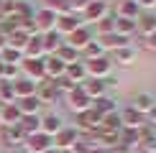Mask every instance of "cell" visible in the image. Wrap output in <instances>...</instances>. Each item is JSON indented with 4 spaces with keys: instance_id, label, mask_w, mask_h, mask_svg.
Masks as SVG:
<instances>
[{
    "instance_id": "db71d44e",
    "label": "cell",
    "mask_w": 156,
    "mask_h": 153,
    "mask_svg": "<svg viewBox=\"0 0 156 153\" xmlns=\"http://www.w3.org/2000/svg\"><path fill=\"white\" fill-rule=\"evenodd\" d=\"M0 127H3V120H0Z\"/></svg>"
},
{
    "instance_id": "f5cc1de1",
    "label": "cell",
    "mask_w": 156,
    "mask_h": 153,
    "mask_svg": "<svg viewBox=\"0 0 156 153\" xmlns=\"http://www.w3.org/2000/svg\"><path fill=\"white\" fill-rule=\"evenodd\" d=\"M8 3H16V0H8Z\"/></svg>"
},
{
    "instance_id": "3957f363",
    "label": "cell",
    "mask_w": 156,
    "mask_h": 153,
    "mask_svg": "<svg viewBox=\"0 0 156 153\" xmlns=\"http://www.w3.org/2000/svg\"><path fill=\"white\" fill-rule=\"evenodd\" d=\"M84 23H100L102 18H108L110 15V5H108V0H90V5L84 8Z\"/></svg>"
},
{
    "instance_id": "f35d334b",
    "label": "cell",
    "mask_w": 156,
    "mask_h": 153,
    "mask_svg": "<svg viewBox=\"0 0 156 153\" xmlns=\"http://www.w3.org/2000/svg\"><path fill=\"white\" fill-rule=\"evenodd\" d=\"M28 38H31V36H26L23 31H16V33H10V36H8V46H10V49H16V51H23V49H26V43H28Z\"/></svg>"
},
{
    "instance_id": "ab89813d",
    "label": "cell",
    "mask_w": 156,
    "mask_h": 153,
    "mask_svg": "<svg viewBox=\"0 0 156 153\" xmlns=\"http://www.w3.org/2000/svg\"><path fill=\"white\" fill-rule=\"evenodd\" d=\"M44 8L56 13V15H64V13H69V0H44Z\"/></svg>"
},
{
    "instance_id": "30bf717a",
    "label": "cell",
    "mask_w": 156,
    "mask_h": 153,
    "mask_svg": "<svg viewBox=\"0 0 156 153\" xmlns=\"http://www.w3.org/2000/svg\"><path fill=\"white\" fill-rule=\"evenodd\" d=\"M56 13H51L46 8H41V10H36V15H34V23H36V28H38V33H49V31H56Z\"/></svg>"
},
{
    "instance_id": "4dcf8cb0",
    "label": "cell",
    "mask_w": 156,
    "mask_h": 153,
    "mask_svg": "<svg viewBox=\"0 0 156 153\" xmlns=\"http://www.w3.org/2000/svg\"><path fill=\"white\" fill-rule=\"evenodd\" d=\"M16 107L21 110V115H38V110H41V102H38V97L34 94V97L16 100Z\"/></svg>"
},
{
    "instance_id": "e0dca14e",
    "label": "cell",
    "mask_w": 156,
    "mask_h": 153,
    "mask_svg": "<svg viewBox=\"0 0 156 153\" xmlns=\"http://www.w3.org/2000/svg\"><path fill=\"white\" fill-rule=\"evenodd\" d=\"M113 15H115V18H126V21H138L141 8L136 5V0H120Z\"/></svg>"
},
{
    "instance_id": "4316f807",
    "label": "cell",
    "mask_w": 156,
    "mask_h": 153,
    "mask_svg": "<svg viewBox=\"0 0 156 153\" xmlns=\"http://www.w3.org/2000/svg\"><path fill=\"white\" fill-rule=\"evenodd\" d=\"M62 127H64V123H62L59 115H44L41 117V133H46L49 138H54Z\"/></svg>"
},
{
    "instance_id": "f907efd6",
    "label": "cell",
    "mask_w": 156,
    "mask_h": 153,
    "mask_svg": "<svg viewBox=\"0 0 156 153\" xmlns=\"http://www.w3.org/2000/svg\"><path fill=\"white\" fill-rule=\"evenodd\" d=\"M113 153H131L128 148H123V145H118V148H113Z\"/></svg>"
},
{
    "instance_id": "816d5d0a",
    "label": "cell",
    "mask_w": 156,
    "mask_h": 153,
    "mask_svg": "<svg viewBox=\"0 0 156 153\" xmlns=\"http://www.w3.org/2000/svg\"><path fill=\"white\" fill-rule=\"evenodd\" d=\"M44 153H59V151H56V148H49V151H44Z\"/></svg>"
},
{
    "instance_id": "4fadbf2b",
    "label": "cell",
    "mask_w": 156,
    "mask_h": 153,
    "mask_svg": "<svg viewBox=\"0 0 156 153\" xmlns=\"http://www.w3.org/2000/svg\"><path fill=\"white\" fill-rule=\"evenodd\" d=\"M110 61H113V64H120V66H131V64L138 61V49H136L133 43H131V46H123V49H118V51H113Z\"/></svg>"
},
{
    "instance_id": "b9f144b4",
    "label": "cell",
    "mask_w": 156,
    "mask_h": 153,
    "mask_svg": "<svg viewBox=\"0 0 156 153\" xmlns=\"http://www.w3.org/2000/svg\"><path fill=\"white\" fill-rule=\"evenodd\" d=\"M3 79L5 82L21 79V66H16V64H5V66H3Z\"/></svg>"
},
{
    "instance_id": "7dc6e473",
    "label": "cell",
    "mask_w": 156,
    "mask_h": 153,
    "mask_svg": "<svg viewBox=\"0 0 156 153\" xmlns=\"http://www.w3.org/2000/svg\"><path fill=\"white\" fill-rule=\"evenodd\" d=\"M148 125H151V127H156V107H154L151 112H148Z\"/></svg>"
},
{
    "instance_id": "d6a6232c",
    "label": "cell",
    "mask_w": 156,
    "mask_h": 153,
    "mask_svg": "<svg viewBox=\"0 0 156 153\" xmlns=\"http://www.w3.org/2000/svg\"><path fill=\"white\" fill-rule=\"evenodd\" d=\"M115 33H118V36H126V38H131L133 33H138V25H136V21L115 18Z\"/></svg>"
},
{
    "instance_id": "6da1fadb",
    "label": "cell",
    "mask_w": 156,
    "mask_h": 153,
    "mask_svg": "<svg viewBox=\"0 0 156 153\" xmlns=\"http://www.w3.org/2000/svg\"><path fill=\"white\" fill-rule=\"evenodd\" d=\"M84 66H87L90 79H108V76H113V61H110V56H100V59L84 61Z\"/></svg>"
},
{
    "instance_id": "60d3db41",
    "label": "cell",
    "mask_w": 156,
    "mask_h": 153,
    "mask_svg": "<svg viewBox=\"0 0 156 153\" xmlns=\"http://www.w3.org/2000/svg\"><path fill=\"white\" fill-rule=\"evenodd\" d=\"M97 31H100V36H105V33H115V15H113V13L97 23Z\"/></svg>"
},
{
    "instance_id": "74e56055",
    "label": "cell",
    "mask_w": 156,
    "mask_h": 153,
    "mask_svg": "<svg viewBox=\"0 0 156 153\" xmlns=\"http://www.w3.org/2000/svg\"><path fill=\"white\" fill-rule=\"evenodd\" d=\"M0 102H3V105H13V102H16V89H13V82L0 79Z\"/></svg>"
},
{
    "instance_id": "83f0119b",
    "label": "cell",
    "mask_w": 156,
    "mask_h": 153,
    "mask_svg": "<svg viewBox=\"0 0 156 153\" xmlns=\"http://www.w3.org/2000/svg\"><path fill=\"white\" fill-rule=\"evenodd\" d=\"M138 143H141V130H131V127H123L120 130V143L118 145H123L128 151H136Z\"/></svg>"
},
{
    "instance_id": "c3c4849f",
    "label": "cell",
    "mask_w": 156,
    "mask_h": 153,
    "mask_svg": "<svg viewBox=\"0 0 156 153\" xmlns=\"http://www.w3.org/2000/svg\"><path fill=\"white\" fill-rule=\"evenodd\" d=\"M90 153H113V151H108V148H100V145H97V148H90Z\"/></svg>"
},
{
    "instance_id": "5bb4252c",
    "label": "cell",
    "mask_w": 156,
    "mask_h": 153,
    "mask_svg": "<svg viewBox=\"0 0 156 153\" xmlns=\"http://www.w3.org/2000/svg\"><path fill=\"white\" fill-rule=\"evenodd\" d=\"M97 41H100V46L105 49V54L110 51H118L123 46H131V38H126V36H118V33H105V36H97Z\"/></svg>"
},
{
    "instance_id": "52a82bcc",
    "label": "cell",
    "mask_w": 156,
    "mask_h": 153,
    "mask_svg": "<svg viewBox=\"0 0 156 153\" xmlns=\"http://www.w3.org/2000/svg\"><path fill=\"white\" fill-rule=\"evenodd\" d=\"M67 105H69V110H72L74 115H80V112H84V110L92 107V100L82 92V87H74L72 92L67 94Z\"/></svg>"
},
{
    "instance_id": "681fc988",
    "label": "cell",
    "mask_w": 156,
    "mask_h": 153,
    "mask_svg": "<svg viewBox=\"0 0 156 153\" xmlns=\"http://www.w3.org/2000/svg\"><path fill=\"white\" fill-rule=\"evenodd\" d=\"M5 46H8V38H5V36H0V51H3Z\"/></svg>"
},
{
    "instance_id": "f546056e",
    "label": "cell",
    "mask_w": 156,
    "mask_h": 153,
    "mask_svg": "<svg viewBox=\"0 0 156 153\" xmlns=\"http://www.w3.org/2000/svg\"><path fill=\"white\" fill-rule=\"evenodd\" d=\"M92 110H97L105 117V115H113V112H118V100H113V97H100V100H95L92 102Z\"/></svg>"
},
{
    "instance_id": "5b68a950",
    "label": "cell",
    "mask_w": 156,
    "mask_h": 153,
    "mask_svg": "<svg viewBox=\"0 0 156 153\" xmlns=\"http://www.w3.org/2000/svg\"><path fill=\"white\" fill-rule=\"evenodd\" d=\"M74 143H80V130H77V127L64 125L62 130L54 135V148L56 151H69Z\"/></svg>"
},
{
    "instance_id": "836d02e7",
    "label": "cell",
    "mask_w": 156,
    "mask_h": 153,
    "mask_svg": "<svg viewBox=\"0 0 156 153\" xmlns=\"http://www.w3.org/2000/svg\"><path fill=\"white\" fill-rule=\"evenodd\" d=\"M16 15L18 18H28V21H34L36 15V8L31 0H16Z\"/></svg>"
},
{
    "instance_id": "d6986e66",
    "label": "cell",
    "mask_w": 156,
    "mask_h": 153,
    "mask_svg": "<svg viewBox=\"0 0 156 153\" xmlns=\"http://www.w3.org/2000/svg\"><path fill=\"white\" fill-rule=\"evenodd\" d=\"M41 43H44V54H46V56H54L56 51L62 49L64 36L56 33V31H49V33H41Z\"/></svg>"
},
{
    "instance_id": "d590c367",
    "label": "cell",
    "mask_w": 156,
    "mask_h": 153,
    "mask_svg": "<svg viewBox=\"0 0 156 153\" xmlns=\"http://www.w3.org/2000/svg\"><path fill=\"white\" fill-rule=\"evenodd\" d=\"M56 59H62L64 64H74V61H80V51L72 49V46H67V43H62V49L56 51Z\"/></svg>"
},
{
    "instance_id": "8992f818",
    "label": "cell",
    "mask_w": 156,
    "mask_h": 153,
    "mask_svg": "<svg viewBox=\"0 0 156 153\" xmlns=\"http://www.w3.org/2000/svg\"><path fill=\"white\" fill-rule=\"evenodd\" d=\"M23 148L28 151V153H44V151L54 148V138H49L46 133H34V135L26 138Z\"/></svg>"
},
{
    "instance_id": "8d00e7d4",
    "label": "cell",
    "mask_w": 156,
    "mask_h": 153,
    "mask_svg": "<svg viewBox=\"0 0 156 153\" xmlns=\"http://www.w3.org/2000/svg\"><path fill=\"white\" fill-rule=\"evenodd\" d=\"M100 130H110V133H120V130H123V123H120V112L105 115V117H102V127H100Z\"/></svg>"
},
{
    "instance_id": "bcb514c9",
    "label": "cell",
    "mask_w": 156,
    "mask_h": 153,
    "mask_svg": "<svg viewBox=\"0 0 156 153\" xmlns=\"http://www.w3.org/2000/svg\"><path fill=\"white\" fill-rule=\"evenodd\" d=\"M144 46H146L148 51H154V54H156V33H151V36L144 38Z\"/></svg>"
},
{
    "instance_id": "603a6c76",
    "label": "cell",
    "mask_w": 156,
    "mask_h": 153,
    "mask_svg": "<svg viewBox=\"0 0 156 153\" xmlns=\"http://www.w3.org/2000/svg\"><path fill=\"white\" fill-rule=\"evenodd\" d=\"M44 43H41V33L38 36H31L28 38V43H26V49H23V59H44Z\"/></svg>"
},
{
    "instance_id": "7402d4cb",
    "label": "cell",
    "mask_w": 156,
    "mask_h": 153,
    "mask_svg": "<svg viewBox=\"0 0 156 153\" xmlns=\"http://www.w3.org/2000/svg\"><path fill=\"white\" fill-rule=\"evenodd\" d=\"M136 25H138V33L141 36H151V33H156V13L151 10V13H141L138 15V21H136Z\"/></svg>"
},
{
    "instance_id": "7c38bea8",
    "label": "cell",
    "mask_w": 156,
    "mask_h": 153,
    "mask_svg": "<svg viewBox=\"0 0 156 153\" xmlns=\"http://www.w3.org/2000/svg\"><path fill=\"white\" fill-rule=\"evenodd\" d=\"M118 112H120V123H123V127H131V130H141V127L146 125V117H144V115H138L131 105H128V107H123V110H118Z\"/></svg>"
},
{
    "instance_id": "ffe728a7",
    "label": "cell",
    "mask_w": 156,
    "mask_h": 153,
    "mask_svg": "<svg viewBox=\"0 0 156 153\" xmlns=\"http://www.w3.org/2000/svg\"><path fill=\"white\" fill-rule=\"evenodd\" d=\"M13 89H16V100H23V97H34L38 84L31 82V79H26V76H21V79L13 82Z\"/></svg>"
},
{
    "instance_id": "484cf974",
    "label": "cell",
    "mask_w": 156,
    "mask_h": 153,
    "mask_svg": "<svg viewBox=\"0 0 156 153\" xmlns=\"http://www.w3.org/2000/svg\"><path fill=\"white\" fill-rule=\"evenodd\" d=\"M21 110L16 107V102L13 105H3L0 107V120H3V127H8V125H18L21 123Z\"/></svg>"
},
{
    "instance_id": "8fae6325",
    "label": "cell",
    "mask_w": 156,
    "mask_h": 153,
    "mask_svg": "<svg viewBox=\"0 0 156 153\" xmlns=\"http://www.w3.org/2000/svg\"><path fill=\"white\" fill-rule=\"evenodd\" d=\"M82 92L84 94H87V97L90 100H100V97H105V94H108V87H105V79H90V76H87V79H84L82 82Z\"/></svg>"
},
{
    "instance_id": "ee69618b",
    "label": "cell",
    "mask_w": 156,
    "mask_h": 153,
    "mask_svg": "<svg viewBox=\"0 0 156 153\" xmlns=\"http://www.w3.org/2000/svg\"><path fill=\"white\" fill-rule=\"evenodd\" d=\"M67 153H90V145H87V140H82L80 138V143H74L72 148H69Z\"/></svg>"
},
{
    "instance_id": "1f68e13d",
    "label": "cell",
    "mask_w": 156,
    "mask_h": 153,
    "mask_svg": "<svg viewBox=\"0 0 156 153\" xmlns=\"http://www.w3.org/2000/svg\"><path fill=\"white\" fill-rule=\"evenodd\" d=\"M82 56H84L82 61H92V59H100V56H108V54H105V49L100 46V41H97V38H92V41L82 49Z\"/></svg>"
},
{
    "instance_id": "f1b7e54d",
    "label": "cell",
    "mask_w": 156,
    "mask_h": 153,
    "mask_svg": "<svg viewBox=\"0 0 156 153\" xmlns=\"http://www.w3.org/2000/svg\"><path fill=\"white\" fill-rule=\"evenodd\" d=\"M3 140H5V145H23L26 135L18 125H8V127H3Z\"/></svg>"
},
{
    "instance_id": "277c9868",
    "label": "cell",
    "mask_w": 156,
    "mask_h": 153,
    "mask_svg": "<svg viewBox=\"0 0 156 153\" xmlns=\"http://www.w3.org/2000/svg\"><path fill=\"white\" fill-rule=\"evenodd\" d=\"M102 127V115L97 112V110H84L77 115V130H87V133H97Z\"/></svg>"
},
{
    "instance_id": "9a60e30c",
    "label": "cell",
    "mask_w": 156,
    "mask_h": 153,
    "mask_svg": "<svg viewBox=\"0 0 156 153\" xmlns=\"http://www.w3.org/2000/svg\"><path fill=\"white\" fill-rule=\"evenodd\" d=\"M90 41H92V33H90V28H87V25H82V28H77L74 33H69L64 43H67V46H72V49H77V51L82 54V49L87 46Z\"/></svg>"
},
{
    "instance_id": "7bdbcfd3",
    "label": "cell",
    "mask_w": 156,
    "mask_h": 153,
    "mask_svg": "<svg viewBox=\"0 0 156 153\" xmlns=\"http://www.w3.org/2000/svg\"><path fill=\"white\" fill-rule=\"evenodd\" d=\"M90 5V0H69V13H74V15H80L84 13V8Z\"/></svg>"
},
{
    "instance_id": "2e32d148",
    "label": "cell",
    "mask_w": 156,
    "mask_h": 153,
    "mask_svg": "<svg viewBox=\"0 0 156 153\" xmlns=\"http://www.w3.org/2000/svg\"><path fill=\"white\" fill-rule=\"evenodd\" d=\"M44 69H46V79H62L64 72H67V64L56 56H44Z\"/></svg>"
},
{
    "instance_id": "ba28073f",
    "label": "cell",
    "mask_w": 156,
    "mask_h": 153,
    "mask_svg": "<svg viewBox=\"0 0 156 153\" xmlns=\"http://www.w3.org/2000/svg\"><path fill=\"white\" fill-rule=\"evenodd\" d=\"M131 107L138 115H144V117H148V112L156 107V94L151 92H138V94H133V100H131Z\"/></svg>"
},
{
    "instance_id": "7a4b0ae2",
    "label": "cell",
    "mask_w": 156,
    "mask_h": 153,
    "mask_svg": "<svg viewBox=\"0 0 156 153\" xmlns=\"http://www.w3.org/2000/svg\"><path fill=\"white\" fill-rule=\"evenodd\" d=\"M21 72L26 79L36 82V84H41L44 79H46V69H44V59H23L21 61Z\"/></svg>"
},
{
    "instance_id": "f6af8a7d",
    "label": "cell",
    "mask_w": 156,
    "mask_h": 153,
    "mask_svg": "<svg viewBox=\"0 0 156 153\" xmlns=\"http://www.w3.org/2000/svg\"><path fill=\"white\" fill-rule=\"evenodd\" d=\"M136 5L141 8V13H151L156 8V0H136Z\"/></svg>"
},
{
    "instance_id": "9c48e42d",
    "label": "cell",
    "mask_w": 156,
    "mask_h": 153,
    "mask_svg": "<svg viewBox=\"0 0 156 153\" xmlns=\"http://www.w3.org/2000/svg\"><path fill=\"white\" fill-rule=\"evenodd\" d=\"M84 21L80 15H74V13H64V15L56 18V33H62V36H69V33H74L77 28H82Z\"/></svg>"
},
{
    "instance_id": "d4e9b609",
    "label": "cell",
    "mask_w": 156,
    "mask_h": 153,
    "mask_svg": "<svg viewBox=\"0 0 156 153\" xmlns=\"http://www.w3.org/2000/svg\"><path fill=\"white\" fill-rule=\"evenodd\" d=\"M18 127L23 130V135H34V133H41V115H23Z\"/></svg>"
},
{
    "instance_id": "ac0fdd59",
    "label": "cell",
    "mask_w": 156,
    "mask_h": 153,
    "mask_svg": "<svg viewBox=\"0 0 156 153\" xmlns=\"http://www.w3.org/2000/svg\"><path fill=\"white\" fill-rule=\"evenodd\" d=\"M36 97H38V102L44 105V102H56L62 94H59V89H56V84H54L51 79H44L41 84H38V89H36Z\"/></svg>"
},
{
    "instance_id": "e575fe53",
    "label": "cell",
    "mask_w": 156,
    "mask_h": 153,
    "mask_svg": "<svg viewBox=\"0 0 156 153\" xmlns=\"http://www.w3.org/2000/svg\"><path fill=\"white\" fill-rule=\"evenodd\" d=\"M0 61H3V64H16V66H21L23 51H16V49H10V46H5L3 51H0Z\"/></svg>"
},
{
    "instance_id": "44dd1931",
    "label": "cell",
    "mask_w": 156,
    "mask_h": 153,
    "mask_svg": "<svg viewBox=\"0 0 156 153\" xmlns=\"http://www.w3.org/2000/svg\"><path fill=\"white\" fill-rule=\"evenodd\" d=\"M69 82H74V84H82L84 79H87V66H84V61H74V64H67V72H64Z\"/></svg>"
},
{
    "instance_id": "cb8c5ba5",
    "label": "cell",
    "mask_w": 156,
    "mask_h": 153,
    "mask_svg": "<svg viewBox=\"0 0 156 153\" xmlns=\"http://www.w3.org/2000/svg\"><path fill=\"white\" fill-rule=\"evenodd\" d=\"M138 148L144 153H156V127H151V125L141 127V143H138Z\"/></svg>"
}]
</instances>
